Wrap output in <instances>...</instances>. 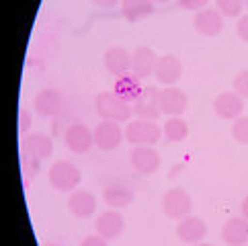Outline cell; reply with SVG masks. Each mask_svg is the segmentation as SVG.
<instances>
[{
  "instance_id": "6da1fadb",
  "label": "cell",
  "mask_w": 248,
  "mask_h": 246,
  "mask_svg": "<svg viewBox=\"0 0 248 246\" xmlns=\"http://www.w3.org/2000/svg\"><path fill=\"white\" fill-rule=\"evenodd\" d=\"M94 113L103 121H117L125 123L134 115V105L123 101L113 91H101L94 96Z\"/></svg>"
},
{
  "instance_id": "7a4b0ae2",
  "label": "cell",
  "mask_w": 248,
  "mask_h": 246,
  "mask_svg": "<svg viewBox=\"0 0 248 246\" xmlns=\"http://www.w3.org/2000/svg\"><path fill=\"white\" fill-rule=\"evenodd\" d=\"M47 181H49L51 187L60 193H72L78 189V184H80L82 172L74 162L56 160L47 170Z\"/></svg>"
},
{
  "instance_id": "3957f363",
  "label": "cell",
  "mask_w": 248,
  "mask_h": 246,
  "mask_svg": "<svg viewBox=\"0 0 248 246\" xmlns=\"http://www.w3.org/2000/svg\"><path fill=\"white\" fill-rule=\"evenodd\" d=\"M162 138V129L156 121L148 119H134L127 121L125 139L131 146H156Z\"/></svg>"
},
{
  "instance_id": "277c9868",
  "label": "cell",
  "mask_w": 248,
  "mask_h": 246,
  "mask_svg": "<svg viewBox=\"0 0 248 246\" xmlns=\"http://www.w3.org/2000/svg\"><path fill=\"white\" fill-rule=\"evenodd\" d=\"M160 205H162V212H164L166 217L179 222V219L191 215V212H193V197L185 189L172 187V189L164 191Z\"/></svg>"
},
{
  "instance_id": "5b68a950",
  "label": "cell",
  "mask_w": 248,
  "mask_h": 246,
  "mask_svg": "<svg viewBox=\"0 0 248 246\" xmlns=\"http://www.w3.org/2000/svg\"><path fill=\"white\" fill-rule=\"evenodd\" d=\"M64 144L72 154H86L94 146V131L86 123L74 121L64 131Z\"/></svg>"
},
{
  "instance_id": "8992f818",
  "label": "cell",
  "mask_w": 248,
  "mask_h": 246,
  "mask_svg": "<svg viewBox=\"0 0 248 246\" xmlns=\"http://www.w3.org/2000/svg\"><path fill=\"white\" fill-rule=\"evenodd\" d=\"M129 164L136 172L150 177L154 174L162 164V158L154 146H134L129 152Z\"/></svg>"
},
{
  "instance_id": "52a82bcc",
  "label": "cell",
  "mask_w": 248,
  "mask_h": 246,
  "mask_svg": "<svg viewBox=\"0 0 248 246\" xmlns=\"http://www.w3.org/2000/svg\"><path fill=\"white\" fill-rule=\"evenodd\" d=\"M125 139V129H121L117 121H103L94 127V146L103 152H113Z\"/></svg>"
},
{
  "instance_id": "ba28073f",
  "label": "cell",
  "mask_w": 248,
  "mask_h": 246,
  "mask_svg": "<svg viewBox=\"0 0 248 246\" xmlns=\"http://www.w3.org/2000/svg\"><path fill=\"white\" fill-rule=\"evenodd\" d=\"M134 115L138 119H148V121H156L162 115L160 91L156 86H144V91H141L138 101L134 103Z\"/></svg>"
},
{
  "instance_id": "9c48e42d",
  "label": "cell",
  "mask_w": 248,
  "mask_h": 246,
  "mask_svg": "<svg viewBox=\"0 0 248 246\" xmlns=\"http://www.w3.org/2000/svg\"><path fill=\"white\" fill-rule=\"evenodd\" d=\"M136 197V191L129 183L121 179H113L103 187V199L111 209H123L131 205V201Z\"/></svg>"
},
{
  "instance_id": "30bf717a",
  "label": "cell",
  "mask_w": 248,
  "mask_h": 246,
  "mask_svg": "<svg viewBox=\"0 0 248 246\" xmlns=\"http://www.w3.org/2000/svg\"><path fill=\"white\" fill-rule=\"evenodd\" d=\"M193 27L203 37H217L224 31V15L217 8H201L193 16Z\"/></svg>"
},
{
  "instance_id": "8fae6325",
  "label": "cell",
  "mask_w": 248,
  "mask_h": 246,
  "mask_svg": "<svg viewBox=\"0 0 248 246\" xmlns=\"http://www.w3.org/2000/svg\"><path fill=\"white\" fill-rule=\"evenodd\" d=\"M94 228H96V234L99 236H103L105 240L113 242L123 234V230H125V217H123L117 209L109 207L107 212H103L99 217H96Z\"/></svg>"
},
{
  "instance_id": "7c38bea8",
  "label": "cell",
  "mask_w": 248,
  "mask_h": 246,
  "mask_svg": "<svg viewBox=\"0 0 248 246\" xmlns=\"http://www.w3.org/2000/svg\"><path fill=\"white\" fill-rule=\"evenodd\" d=\"M176 236H179L181 242L189 246L199 244L207 236V224L199 215H187L179 219V224H176Z\"/></svg>"
},
{
  "instance_id": "4fadbf2b",
  "label": "cell",
  "mask_w": 248,
  "mask_h": 246,
  "mask_svg": "<svg viewBox=\"0 0 248 246\" xmlns=\"http://www.w3.org/2000/svg\"><path fill=\"white\" fill-rule=\"evenodd\" d=\"M214 111L219 119L224 121H234L238 117H242V111H244V99L238 92L234 91H228V92H221L216 96L214 101Z\"/></svg>"
},
{
  "instance_id": "5bb4252c",
  "label": "cell",
  "mask_w": 248,
  "mask_h": 246,
  "mask_svg": "<svg viewBox=\"0 0 248 246\" xmlns=\"http://www.w3.org/2000/svg\"><path fill=\"white\" fill-rule=\"evenodd\" d=\"M189 107V96L181 91L179 86H166L160 91V109L162 115L168 117H181Z\"/></svg>"
},
{
  "instance_id": "9a60e30c",
  "label": "cell",
  "mask_w": 248,
  "mask_h": 246,
  "mask_svg": "<svg viewBox=\"0 0 248 246\" xmlns=\"http://www.w3.org/2000/svg\"><path fill=\"white\" fill-rule=\"evenodd\" d=\"M33 107L41 117H56L64 109V96L58 89H41L33 99Z\"/></svg>"
},
{
  "instance_id": "2e32d148",
  "label": "cell",
  "mask_w": 248,
  "mask_h": 246,
  "mask_svg": "<svg viewBox=\"0 0 248 246\" xmlns=\"http://www.w3.org/2000/svg\"><path fill=\"white\" fill-rule=\"evenodd\" d=\"M66 205H68L70 214H72L74 217L88 219V217H93L94 212H96V197L86 189H76L68 195Z\"/></svg>"
},
{
  "instance_id": "e0dca14e",
  "label": "cell",
  "mask_w": 248,
  "mask_h": 246,
  "mask_svg": "<svg viewBox=\"0 0 248 246\" xmlns=\"http://www.w3.org/2000/svg\"><path fill=\"white\" fill-rule=\"evenodd\" d=\"M156 64H158V56H156V51L152 47L140 46V47H136L134 51H131V72H134L140 80L154 76Z\"/></svg>"
},
{
  "instance_id": "ac0fdd59",
  "label": "cell",
  "mask_w": 248,
  "mask_h": 246,
  "mask_svg": "<svg viewBox=\"0 0 248 246\" xmlns=\"http://www.w3.org/2000/svg\"><path fill=\"white\" fill-rule=\"evenodd\" d=\"M154 78L160 84H164V86H174L183 78V64H181V60L176 56H172V54L160 56V58H158V64H156Z\"/></svg>"
},
{
  "instance_id": "d6986e66",
  "label": "cell",
  "mask_w": 248,
  "mask_h": 246,
  "mask_svg": "<svg viewBox=\"0 0 248 246\" xmlns=\"http://www.w3.org/2000/svg\"><path fill=\"white\" fill-rule=\"evenodd\" d=\"M103 62H105V70L115 78L131 72V51H127L123 46H111L105 51Z\"/></svg>"
},
{
  "instance_id": "ffe728a7",
  "label": "cell",
  "mask_w": 248,
  "mask_h": 246,
  "mask_svg": "<svg viewBox=\"0 0 248 246\" xmlns=\"http://www.w3.org/2000/svg\"><path fill=\"white\" fill-rule=\"evenodd\" d=\"M221 240L228 246H246L248 244V219L234 215L221 228Z\"/></svg>"
},
{
  "instance_id": "44dd1931",
  "label": "cell",
  "mask_w": 248,
  "mask_h": 246,
  "mask_svg": "<svg viewBox=\"0 0 248 246\" xmlns=\"http://www.w3.org/2000/svg\"><path fill=\"white\" fill-rule=\"evenodd\" d=\"M111 91L117 96H121L123 101H127V103L134 105L138 101V96L141 94V91H144V86H141V80L134 72H127V74L115 78Z\"/></svg>"
},
{
  "instance_id": "7402d4cb",
  "label": "cell",
  "mask_w": 248,
  "mask_h": 246,
  "mask_svg": "<svg viewBox=\"0 0 248 246\" xmlns=\"http://www.w3.org/2000/svg\"><path fill=\"white\" fill-rule=\"evenodd\" d=\"M25 150L35 160H47L54 154V139L47 134H43V131H33V134L25 138Z\"/></svg>"
},
{
  "instance_id": "603a6c76",
  "label": "cell",
  "mask_w": 248,
  "mask_h": 246,
  "mask_svg": "<svg viewBox=\"0 0 248 246\" xmlns=\"http://www.w3.org/2000/svg\"><path fill=\"white\" fill-rule=\"evenodd\" d=\"M121 16L129 23H138L141 19H148L154 13L152 0H121Z\"/></svg>"
},
{
  "instance_id": "cb8c5ba5",
  "label": "cell",
  "mask_w": 248,
  "mask_h": 246,
  "mask_svg": "<svg viewBox=\"0 0 248 246\" xmlns=\"http://www.w3.org/2000/svg\"><path fill=\"white\" fill-rule=\"evenodd\" d=\"M162 136L172 144H181L189 136V125L183 117H168L162 125Z\"/></svg>"
},
{
  "instance_id": "d4e9b609",
  "label": "cell",
  "mask_w": 248,
  "mask_h": 246,
  "mask_svg": "<svg viewBox=\"0 0 248 246\" xmlns=\"http://www.w3.org/2000/svg\"><path fill=\"white\" fill-rule=\"evenodd\" d=\"M216 8L226 19H240L244 0H216Z\"/></svg>"
},
{
  "instance_id": "484cf974",
  "label": "cell",
  "mask_w": 248,
  "mask_h": 246,
  "mask_svg": "<svg viewBox=\"0 0 248 246\" xmlns=\"http://www.w3.org/2000/svg\"><path fill=\"white\" fill-rule=\"evenodd\" d=\"M232 138L236 139L238 144L248 146V115H242L234 119L232 123Z\"/></svg>"
},
{
  "instance_id": "4316f807",
  "label": "cell",
  "mask_w": 248,
  "mask_h": 246,
  "mask_svg": "<svg viewBox=\"0 0 248 246\" xmlns=\"http://www.w3.org/2000/svg\"><path fill=\"white\" fill-rule=\"evenodd\" d=\"M232 86H234V92H238L242 99H248V68L240 70V72L234 76Z\"/></svg>"
},
{
  "instance_id": "83f0119b",
  "label": "cell",
  "mask_w": 248,
  "mask_h": 246,
  "mask_svg": "<svg viewBox=\"0 0 248 246\" xmlns=\"http://www.w3.org/2000/svg\"><path fill=\"white\" fill-rule=\"evenodd\" d=\"M179 2L181 8H185V11H201V8H205L209 0H176Z\"/></svg>"
},
{
  "instance_id": "f1b7e54d",
  "label": "cell",
  "mask_w": 248,
  "mask_h": 246,
  "mask_svg": "<svg viewBox=\"0 0 248 246\" xmlns=\"http://www.w3.org/2000/svg\"><path fill=\"white\" fill-rule=\"evenodd\" d=\"M236 35L240 37V41L248 43V13L238 19V23H236Z\"/></svg>"
},
{
  "instance_id": "f546056e",
  "label": "cell",
  "mask_w": 248,
  "mask_h": 246,
  "mask_svg": "<svg viewBox=\"0 0 248 246\" xmlns=\"http://www.w3.org/2000/svg\"><path fill=\"white\" fill-rule=\"evenodd\" d=\"M31 127V113L27 109H21L19 111V129H21V134H25Z\"/></svg>"
},
{
  "instance_id": "4dcf8cb0",
  "label": "cell",
  "mask_w": 248,
  "mask_h": 246,
  "mask_svg": "<svg viewBox=\"0 0 248 246\" xmlns=\"http://www.w3.org/2000/svg\"><path fill=\"white\" fill-rule=\"evenodd\" d=\"M80 246H109V240H105L103 236H86V238L80 242Z\"/></svg>"
},
{
  "instance_id": "1f68e13d",
  "label": "cell",
  "mask_w": 248,
  "mask_h": 246,
  "mask_svg": "<svg viewBox=\"0 0 248 246\" xmlns=\"http://www.w3.org/2000/svg\"><path fill=\"white\" fill-rule=\"evenodd\" d=\"M93 2L101 8H115L117 4H121V0H93Z\"/></svg>"
},
{
  "instance_id": "d6a6232c",
  "label": "cell",
  "mask_w": 248,
  "mask_h": 246,
  "mask_svg": "<svg viewBox=\"0 0 248 246\" xmlns=\"http://www.w3.org/2000/svg\"><path fill=\"white\" fill-rule=\"evenodd\" d=\"M240 215L248 219V195L242 199V203H240Z\"/></svg>"
},
{
  "instance_id": "836d02e7",
  "label": "cell",
  "mask_w": 248,
  "mask_h": 246,
  "mask_svg": "<svg viewBox=\"0 0 248 246\" xmlns=\"http://www.w3.org/2000/svg\"><path fill=\"white\" fill-rule=\"evenodd\" d=\"M154 4H166V2H170V0H152Z\"/></svg>"
},
{
  "instance_id": "e575fe53",
  "label": "cell",
  "mask_w": 248,
  "mask_h": 246,
  "mask_svg": "<svg viewBox=\"0 0 248 246\" xmlns=\"http://www.w3.org/2000/svg\"><path fill=\"white\" fill-rule=\"evenodd\" d=\"M43 246H62V244H58V242H46Z\"/></svg>"
},
{
  "instance_id": "d590c367",
  "label": "cell",
  "mask_w": 248,
  "mask_h": 246,
  "mask_svg": "<svg viewBox=\"0 0 248 246\" xmlns=\"http://www.w3.org/2000/svg\"><path fill=\"white\" fill-rule=\"evenodd\" d=\"M193 246H214V244H207V242H199V244H193Z\"/></svg>"
},
{
  "instance_id": "8d00e7d4",
  "label": "cell",
  "mask_w": 248,
  "mask_h": 246,
  "mask_svg": "<svg viewBox=\"0 0 248 246\" xmlns=\"http://www.w3.org/2000/svg\"><path fill=\"white\" fill-rule=\"evenodd\" d=\"M244 8H248V0H244Z\"/></svg>"
}]
</instances>
